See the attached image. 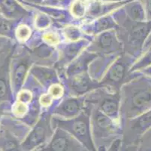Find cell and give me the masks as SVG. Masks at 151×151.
<instances>
[{"label": "cell", "instance_id": "ac0fdd59", "mask_svg": "<svg viewBox=\"0 0 151 151\" xmlns=\"http://www.w3.org/2000/svg\"><path fill=\"white\" fill-rule=\"evenodd\" d=\"M117 23L113 17L106 15V16L99 18L98 20L93 23L85 26V31L91 34H99L101 32L109 30H114L117 28Z\"/></svg>", "mask_w": 151, "mask_h": 151}, {"label": "cell", "instance_id": "9a60e30c", "mask_svg": "<svg viewBox=\"0 0 151 151\" xmlns=\"http://www.w3.org/2000/svg\"><path fill=\"white\" fill-rule=\"evenodd\" d=\"M29 52L32 62L35 63V64L37 63L39 65L50 66L53 63H56L57 60H58V55L56 49L51 45L47 44L38 45Z\"/></svg>", "mask_w": 151, "mask_h": 151}, {"label": "cell", "instance_id": "d4e9b609", "mask_svg": "<svg viewBox=\"0 0 151 151\" xmlns=\"http://www.w3.org/2000/svg\"><path fill=\"white\" fill-rule=\"evenodd\" d=\"M30 31L29 29L28 28V27L27 26H20L19 27V28L17 29V38L20 39V40H24V39H27L30 35Z\"/></svg>", "mask_w": 151, "mask_h": 151}, {"label": "cell", "instance_id": "4316f807", "mask_svg": "<svg viewBox=\"0 0 151 151\" xmlns=\"http://www.w3.org/2000/svg\"><path fill=\"white\" fill-rule=\"evenodd\" d=\"M35 23H36L37 27H39V28H45L47 26H48L49 23H50V20H49L48 17H47L46 15H41L36 19Z\"/></svg>", "mask_w": 151, "mask_h": 151}, {"label": "cell", "instance_id": "5bb4252c", "mask_svg": "<svg viewBox=\"0 0 151 151\" xmlns=\"http://www.w3.org/2000/svg\"><path fill=\"white\" fill-rule=\"evenodd\" d=\"M98 56V54L90 52L87 49L82 52V53L75 58L67 66V68L65 71V77L87 72L90 63Z\"/></svg>", "mask_w": 151, "mask_h": 151}, {"label": "cell", "instance_id": "ba28073f", "mask_svg": "<svg viewBox=\"0 0 151 151\" xmlns=\"http://www.w3.org/2000/svg\"><path fill=\"white\" fill-rule=\"evenodd\" d=\"M50 142L42 147V150L81 151L86 150L80 141L61 128H54Z\"/></svg>", "mask_w": 151, "mask_h": 151}, {"label": "cell", "instance_id": "2e32d148", "mask_svg": "<svg viewBox=\"0 0 151 151\" xmlns=\"http://www.w3.org/2000/svg\"><path fill=\"white\" fill-rule=\"evenodd\" d=\"M120 54L121 53L99 55L97 58H95L90 63L88 67V73L90 77L93 80L98 81L102 77L107 67H109L111 63H112Z\"/></svg>", "mask_w": 151, "mask_h": 151}, {"label": "cell", "instance_id": "44dd1931", "mask_svg": "<svg viewBox=\"0 0 151 151\" xmlns=\"http://www.w3.org/2000/svg\"><path fill=\"white\" fill-rule=\"evenodd\" d=\"M151 66V49L150 48L149 51L145 54V55L141 57L139 60L134 63L132 66L131 68L129 70V73H135L138 72L143 69L147 68L148 66Z\"/></svg>", "mask_w": 151, "mask_h": 151}, {"label": "cell", "instance_id": "7402d4cb", "mask_svg": "<svg viewBox=\"0 0 151 151\" xmlns=\"http://www.w3.org/2000/svg\"><path fill=\"white\" fill-rule=\"evenodd\" d=\"M12 31H13L12 22L0 17V34L10 35Z\"/></svg>", "mask_w": 151, "mask_h": 151}, {"label": "cell", "instance_id": "1f68e13d", "mask_svg": "<svg viewBox=\"0 0 151 151\" xmlns=\"http://www.w3.org/2000/svg\"><path fill=\"white\" fill-rule=\"evenodd\" d=\"M28 1H35V2H36L37 0H28Z\"/></svg>", "mask_w": 151, "mask_h": 151}, {"label": "cell", "instance_id": "5b68a950", "mask_svg": "<svg viewBox=\"0 0 151 151\" xmlns=\"http://www.w3.org/2000/svg\"><path fill=\"white\" fill-rule=\"evenodd\" d=\"M131 62L128 55H124L123 52L120 54L110 65L105 77L100 80V85L111 91H120L122 85L126 82Z\"/></svg>", "mask_w": 151, "mask_h": 151}, {"label": "cell", "instance_id": "6da1fadb", "mask_svg": "<svg viewBox=\"0 0 151 151\" xmlns=\"http://www.w3.org/2000/svg\"><path fill=\"white\" fill-rule=\"evenodd\" d=\"M120 94V113L124 119L135 117L151 109V79L124 83Z\"/></svg>", "mask_w": 151, "mask_h": 151}, {"label": "cell", "instance_id": "e0dca14e", "mask_svg": "<svg viewBox=\"0 0 151 151\" xmlns=\"http://www.w3.org/2000/svg\"><path fill=\"white\" fill-rule=\"evenodd\" d=\"M30 73L45 87H49L59 82L55 69L35 65L30 69Z\"/></svg>", "mask_w": 151, "mask_h": 151}, {"label": "cell", "instance_id": "ffe728a7", "mask_svg": "<svg viewBox=\"0 0 151 151\" xmlns=\"http://www.w3.org/2000/svg\"><path fill=\"white\" fill-rule=\"evenodd\" d=\"M125 14L132 21L141 22L147 20L145 11L140 2L128 4L125 8Z\"/></svg>", "mask_w": 151, "mask_h": 151}, {"label": "cell", "instance_id": "484cf974", "mask_svg": "<svg viewBox=\"0 0 151 151\" xmlns=\"http://www.w3.org/2000/svg\"><path fill=\"white\" fill-rule=\"evenodd\" d=\"M9 91V86L6 80L3 78H0V100H2L7 96Z\"/></svg>", "mask_w": 151, "mask_h": 151}, {"label": "cell", "instance_id": "d6986e66", "mask_svg": "<svg viewBox=\"0 0 151 151\" xmlns=\"http://www.w3.org/2000/svg\"><path fill=\"white\" fill-rule=\"evenodd\" d=\"M0 8L5 15L12 18H20L29 15V12L14 0H0Z\"/></svg>", "mask_w": 151, "mask_h": 151}, {"label": "cell", "instance_id": "52a82bcc", "mask_svg": "<svg viewBox=\"0 0 151 151\" xmlns=\"http://www.w3.org/2000/svg\"><path fill=\"white\" fill-rule=\"evenodd\" d=\"M86 49L99 55H111L123 52V45L114 30H109L97 34Z\"/></svg>", "mask_w": 151, "mask_h": 151}, {"label": "cell", "instance_id": "cb8c5ba5", "mask_svg": "<svg viewBox=\"0 0 151 151\" xmlns=\"http://www.w3.org/2000/svg\"><path fill=\"white\" fill-rule=\"evenodd\" d=\"M71 11L75 16L76 17H82L85 14V5L83 2L81 1H77L73 4L71 7Z\"/></svg>", "mask_w": 151, "mask_h": 151}, {"label": "cell", "instance_id": "4fadbf2b", "mask_svg": "<svg viewBox=\"0 0 151 151\" xmlns=\"http://www.w3.org/2000/svg\"><path fill=\"white\" fill-rule=\"evenodd\" d=\"M32 63L30 58L29 52L24 51V53L15 61L12 73V82L15 92L20 91L25 80L26 75Z\"/></svg>", "mask_w": 151, "mask_h": 151}, {"label": "cell", "instance_id": "7a4b0ae2", "mask_svg": "<svg viewBox=\"0 0 151 151\" xmlns=\"http://www.w3.org/2000/svg\"><path fill=\"white\" fill-rule=\"evenodd\" d=\"M50 123L53 129L61 128L70 133L86 150H96L90 129V108L84 107V110L72 118L65 119L54 116L50 119Z\"/></svg>", "mask_w": 151, "mask_h": 151}, {"label": "cell", "instance_id": "83f0119b", "mask_svg": "<svg viewBox=\"0 0 151 151\" xmlns=\"http://www.w3.org/2000/svg\"><path fill=\"white\" fill-rule=\"evenodd\" d=\"M57 84H54L53 86L50 88V95L53 97H57V96H60L62 93V91H61V88L60 86H57L56 85Z\"/></svg>", "mask_w": 151, "mask_h": 151}, {"label": "cell", "instance_id": "3957f363", "mask_svg": "<svg viewBox=\"0 0 151 151\" xmlns=\"http://www.w3.org/2000/svg\"><path fill=\"white\" fill-rule=\"evenodd\" d=\"M87 107L90 108V124L94 144H96L98 150H102V148L108 149L111 142L116 138H119L120 128L115 124L114 120L102 113L97 107Z\"/></svg>", "mask_w": 151, "mask_h": 151}, {"label": "cell", "instance_id": "4dcf8cb0", "mask_svg": "<svg viewBox=\"0 0 151 151\" xmlns=\"http://www.w3.org/2000/svg\"><path fill=\"white\" fill-rule=\"evenodd\" d=\"M150 41H149V43H150V48L151 49V37H150Z\"/></svg>", "mask_w": 151, "mask_h": 151}, {"label": "cell", "instance_id": "9c48e42d", "mask_svg": "<svg viewBox=\"0 0 151 151\" xmlns=\"http://www.w3.org/2000/svg\"><path fill=\"white\" fill-rule=\"evenodd\" d=\"M125 135L123 144L133 143L138 136L145 134V131L151 128V109L138 116L128 119L126 124Z\"/></svg>", "mask_w": 151, "mask_h": 151}, {"label": "cell", "instance_id": "7c38bea8", "mask_svg": "<svg viewBox=\"0 0 151 151\" xmlns=\"http://www.w3.org/2000/svg\"><path fill=\"white\" fill-rule=\"evenodd\" d=\"M88 44L89 42L87 40L79 39L64 45L60 50L58 61L56 62V66L59 70H62L68 66Z\"/></svg>", "mask_w": 151, "mask_h": 151}, {"label": "cell", "instance_id": "30bf717a", "mask_svg": "<svg viewBox=\"0 0 151 151\" xmlns=\"http://www.w3.org/2000/svg\"><path fill=\"white\" fill-rule=\"evenodd\" d=\"M65 83L71 95L81 96L101 87L98 81L90 77L88 71L65 77Z\"/></svg>", "mask_w": 151, "mask_h": 151}, {"label": "cell", "instance_id": "603a6c76", "mask_svg": "<svg viewBox=\"0 0 151 151\" xmlns=\"http://www.w3.org/2000/svg\"><path fill=\"white\" fill-rule=\"evenodd\" d=\"M65 34L68 39L76 41L80 39L81 36V32L76 27H70L65 29Z\"/></svg>", "mask_w": 151, "mask_h": 151}, {"label": "cell", "instance_id": "8fae6325", "mask_svg": "<svg viewBox=\"0 0 151 151\" xmlns=\"http://www.w3.org/2000/svg\"><path fill=\"white\" fill-rule=\"evenodd\" d=\"M84 106V96L67 98L63 100L60 104L55 107L52 113L62 118H72L78 116L83 110Z\"/></svg>", "mask_w": 151, "mask_h": 151}, {"label": "cell", "instance_id": "f546056e", "mask_svg": "<svg viewBox=\"0 0 151 151\" xmlns=\"http://www.w3.org/2000/svg\"><path fill=\"white\" fill-rule=\"evenodd\" d=\"M140 71H141V73L144 75H146V77H150L151 79V66H148L147 68L143 69V70H140Z\"/></svg>", "mask_w": 151, "mask_h": 151}, {"label": "cell", "instance_id": "277c9868", "mask_svg": "<svg viewBox=\"0 0 151 151\" xmlns=\"http://www.w3.org/2000/svg\"><path fill=\"white\" fill-rule=\"evenodd\" d=\"M85 106L96 107L112 120H117L120 115V91L108 92L105 87H99L87 93Z\"/></svg>", "mask_w": 151, "mask_h": 151}, {"label": "cell", "instance_id": "f1b7e54d", "mask_svg": "<svg viewBox=\"0 0 151 151\" xmlns=\"http://www.w3.org/2000/svg\"><path fill=\"white\" fill-rule=\"evenodd\" d=\"M146 20H151V0L146 1Z\"/></svg>", "mask_w": 151, "mask_h": 151}, {"label": "cell", "instance_id": "8992f818", "mask_svg": "<svg viewBox=\"0 0 151 151\" xmlns=\"http://www.w3.org/2000/svg\"><path fill=\"white\" fill-rule=\"evenodd\" d=\"M53 129L50 124V113H45L22 142V150H32L45 144L51 138Z\"/></svg>", "mask_w": 151, "mask_h": 151}]
</instances>
